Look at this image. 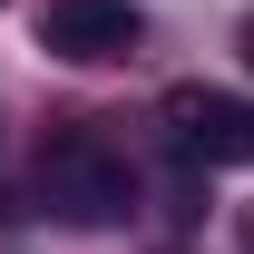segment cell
<instances>
[{
    "label": "cell",
    "instance_id": "cell-4",
    "mask_svg": "<svg viewBox=\"0 0 254 254\" xmlns=\"http://www.w3.org/2000/svg\"><path fill=\"white\" fill-rule=\"evenodd\" d=\"M245 254H254V225H245Z\"/></svg>",
    "mask_w": 254,
    "mask_h": 254
},
{
    "label": "cell",
    "instance_id": "cell-2",
    "mask_svg": "<svg viewBox=\"0 0 254 254\" xmlns=\"http://www.w3.org/2000/svg\"><path fill=\"white\" fill-rule=\"evenodd\" d=\"M157 118H166V137H176L186 157H205V166H254V98L186 78V88H166Z\"/></svg>",
    "mask_w": 254,
    "mask_h": 254
},
{
    "label": "cell",
    "instance_id": "cell-3",
    "mask_svg": "<svg viewBox=\"0 0 254 254\" xmlns=\"http://www.w3.org/2000/svg\"><path fill=\"white\" fill-rule=\"evenodd\" d=\"M137 39H147V10H137V0H49V10H39V49H49V59H78V68L127 59Z\"/></svg>",
    "mask_w": 254,
    "mask_h": 254
},
{
    "label": "cell",
    "instance_id": "cell-1",
    "mask_svg": "<svg viewBox=\"0 0 254 254\" xmlns=\"http://www.w3.org/2000/svg\"><path fill=\"white\" fill-rule=\"evenodd\" d=\"M39 205L59 225H127V205H137V176H127L118 147H98V137H59L49 157H39Z\"/></svg>",
    "mask_w": 254,
    "mask_h": 254
}]
</instances>
